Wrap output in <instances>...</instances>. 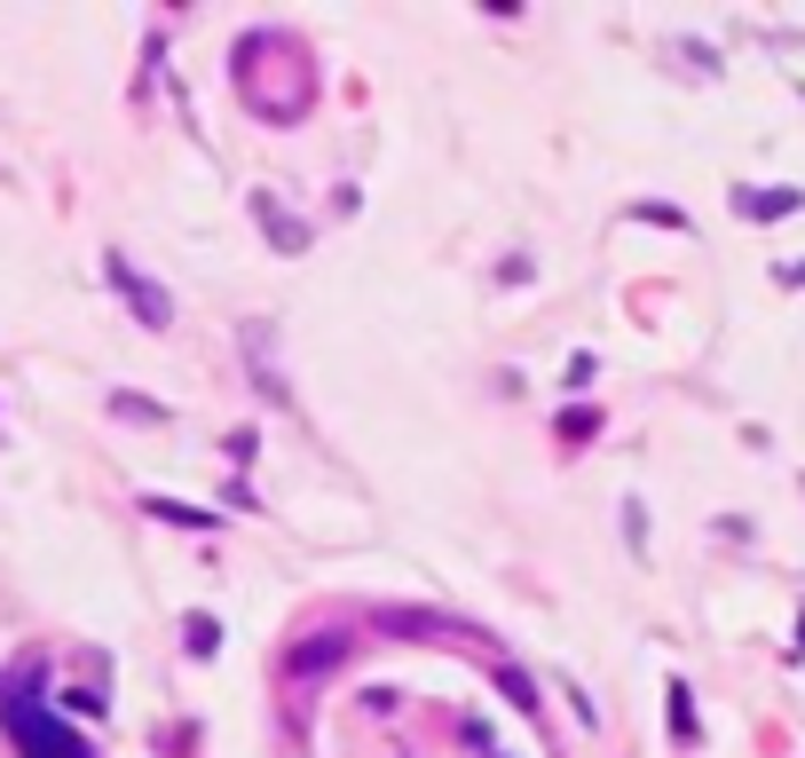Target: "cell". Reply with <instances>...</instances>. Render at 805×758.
Segmentation results:
<instances>
[{
  "label": "cell",
  "instance_id": "3",
  "mask_svg": "<svg viewBox=\"0 0 805 758\" xmlns=\"http://www.w3.org/2000/svg\"><path fill=\"white\" fill-rule=\"evenodd\" d=\"M183 632H190V656H214V648H222V624H214V617H190Z\"/></svg>",
  "mask_w": 805,
  "mask_h": 758
},
{
  "label": "cell",
  "instance_id": "1",
  "mask_svg": "<svg viewBox=\"0 0 805 758\" xmlns=\"http://www.w3.org/2000/svg\"><path fill=\"white\" fill-rule=\"evenodd\" d=\"M0 727L17 735V750H24V758H96V750H87V742L56 719V703H40L24 680L0 688Z\"/></svg>",
  "mask_w": 805,
  "mask_h": 758
},
{
  "label": "cell",
  "instance_id": "2",
  "mask_svg": "<svg viewBox=\"0 0 805 758\" xmlns=\"http://www.w3.org/2000/svg\"><path fill=\"white\" fill-rule=\"evenodd\" d=\"M111 285H119V293L135 301V316H143L150 332H166V324H174V301H166V293H158V285H150V277L135 269V262H127V253H111Z\"/></svg>",
  "mask_w": 805,
  "mask_h": 758
}]
</instances>
